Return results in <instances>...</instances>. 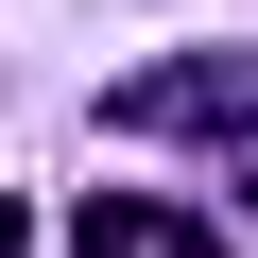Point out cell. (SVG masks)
<instances>
[{
    "label": "cell",
    "instance_id": "obj_1",
    "mask_svg": "<svg viewBox=\"0 0 258 258\" xmlns=\"http://www.w3.org/2000/svg\"><path fill=\"white\" fill-rule=\"evenodd\" d=\"M120 138H189L224 155V189H258V52H172V69H120L103 86Z\"/></svg>",
    "mask_w": 258,
    "mask_h": 258
},
{
    "label": "cell",
    "instance_id": "obj_2",
    "mask_svg": "<svg viewBox=\"0 0 258 258\" xmlns=\"http://www.w3.org/2000/svg\"><path fill=\"white\" fill-rule=\"evenodd\" d=\"M69 258H224V241H207L172 189H86V207H69Z\"/></svg>",
    "mask_w": 258,
    "mask_h": 258
},
{
    "label": "cell",
    "instance_id": "obj_3",
    "mask_svg": "<svg viewBox=\"0 0 258 258\" xmlns=\"http://www.w3.org/2000/svg\"><path fill=\"white\" fill-rule=\"evenodd\" d=\"M0 258H35V207H18V189H0Z\"/></svg>",
    "mask_w": 258,
    "mask_h": 258
}]
</instances>
